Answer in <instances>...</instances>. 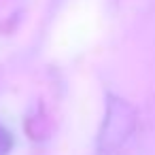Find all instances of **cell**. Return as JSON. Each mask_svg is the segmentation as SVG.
<instances>
[{"label": "cell", "mask_w": 155, "mask_h": 155, "mask_svg": "<svg viewBox=\"0 0 155 155\" xmlns=\"http://www.w3.org/2000/svg\"><path fill=\"white\" fill-rule=\"evenodd\" d=\"M134 110L119 98H110L108 100V108H106V117H104V125L100 132V153L110 155L115 151H119L125 140L130 138V134L134 132Z\"/></svg>", "instance_id": "obj_1"}, {"label": "cell", "mask_w": 155, "mask_h": 155, "mask_svg": "<svg viewBox=\"0 0 155 155\" xmlns=\"http://www.w3.org/2000/svg\"><path fill=\"white\" fill-rule=\"evenodd\" d=\"M11 147H13V138H11L9 130H5L0 125V155H9Z\"/></svg>", "instance_id": "obj_2"}]
</instances>
